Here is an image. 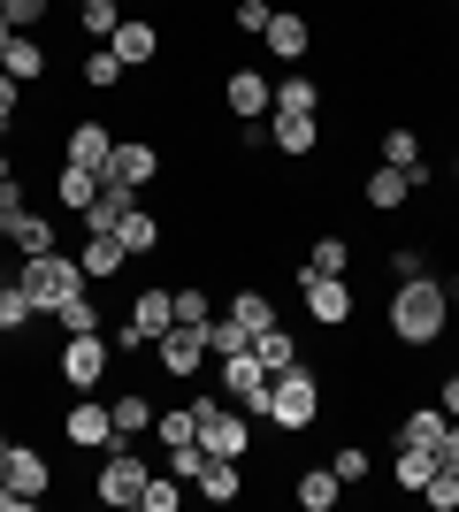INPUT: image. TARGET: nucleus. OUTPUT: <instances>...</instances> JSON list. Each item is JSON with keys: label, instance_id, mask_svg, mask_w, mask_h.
<instances>
[{"label": "nucleus", "instance_id": "8", "mask_svg": "<svg viewBox=\"0 0 459 512\" xmlns=\"http://www.w3.org/2000/svg\"><path fill=\"white\" fill-rule=\"evenodd\" d=\"M215 367H222V398H230V406H245L253 421H261V406H268V383H276V375L261 367V352L245 344V352H230V360H215Z\"/></svg>", "mask_w": 459, "mask_h": 512}, {"label": "nucleus", "instance_id": "2", "mask_svg": "<svg viewBox=\"0 0 459 512\" xmlns=\"http://www.w3.org/2000/svg\"><path fill=\"white\" fill-rule=\"evenodd\" d=\"M268 428H284V436H306V428L322 421V383H314V367H291L268 383V406H261Z\"/></svg>", "mask_w": 459, "mask_h": 512}, {"label": "nucleus", "instance_id": "14", "mask_svg": "<svg viewBox=\"0 0 459 512\" xmlns=\"http://www.w3.org/2000/svg\"><path fill=\"white\" fill-rule=\"evenodd\" d=\"M0 69H8V77H16V85H46V39L39 31H8V39H0Z\"/></svg>", "mask_w": 459, "mask_h": 512}, {"label": "nucleus", "instance_id": "49", "mask_svg": "<svg viewBox=\"0 0 459 512\" xmlns=\"http://www.w3.org/2000/svg\"><path fill=\"white\" fill-rule=\"evenodd\" d=\"M437 467H452V474H459V421L437 436Z\"/></svg>", "mask_w": 459, "mask_h": 512}, {"label": "nucleus", "instance_id": "19", "mask_svg": "<svg viewBox=\"0 0 459 512\" xmlns=\"http://www.w3.org/2000/svg\"><path fill=\"white\" fill-rule=\"evenodd\" d=\"M54 245H62V237H54V222H46V214H8V253L16 260H39V253H54Z\"/></svg>", "mask_w": 459, "mask_h": 512}, {"label": "nucleus", "instance_id": "50", "mask_svg": "<svg viewBox=\"0 0 459 512\" xmlns=\"http://www.w3.org/2000/svg\"><path fill=\"white\" fill-rule=\"evenodd\" d=\"M31 207V199H23V176H8V184H0V214H23Z\"/></svg>", "mask_w": 459, "mask_h": 512}, {"label": "nucleus", "instance_id": "20", "mask_svg": "<svg viewBox=\"0 0 459 512\" xmlns=\"http://www.w3.org/2000/svg\"><path fill=\"white\" fill-rule=\"evenodd\" d=\"M268 146L291 153V161H306V153L322 146V123H314V115H268Z\"/></svg>", "mask_w": 459, "mask_h": 512}, {"label": "nucleus", "instance_id": "23", "mask_svg": "<svg viewBox=\"0 0 459 512\" xmlns=\"http://www.w3.org/2000/svg\"><path fill=\"white\" fill-rule=\"evenodd\" d=\"M253 352H261V367H268V375H291V367H306V352H299V337H291L284 321H268L261 337H253Z\"/></svg>", "mask_w": 459, "mask_h": 512}, {"label": "nucleus", "instance_id": "52", "mask_svg": "<svg viewBox=\"0 0 459 512\" xmlns=\"http://www.w3.org/2000/svg\"><path fill=\"white\" fill-rule=\"evenodd\" d=\"M0 512H39V505H31V497H16L8 482H0Z\"/></svg>", "mask_w": 459, "mask_h": 512}, {"label": "nucleus", "instance_id": "59", "mask_svg": "<svg viewBox=\"0 0 459 512\" xmlns=\"http://www.w3.org/2000/svg\"><path fill=\"white\" fill-rule=\"evenodd\" d=\"M0 146H8V123H0Z\"/></svg>", "mask_w": 459, "mask_h": 512}, {"label": "nucleus", "instance_id": "18", "mask_svg": "<svg viewBox=\"0 0 459 512\" xmlns=\"http://www.w3.org/2000/svg\"><path fill=\"white\" fill-rule=\"evenodd\" d=\"M108 153H115V130H108V123H69V130H62V161L108 169Z\"/></svg>", "mask_w": 459, "mask_h": 512}, {"label": "nucleus", "instance_id": "22", "mask_svg": "<svg viewBox=\"0 0 459 512\" xmlns=\"http://www.w3.org/2000/svg\"><path fill=\"white\" fill-rule=\"evenodd\" d=\"M261 39H268V54H276V62H299L306 46H314V31H306V16H291V8H276Z\"/></svg>", "mask_w": 459, "mask_h": 512}, {"label": "nucleus", "instance_id": "39", "mask_svg": "<svg viewBox=\"0 0 459 512\" xmlns=\"http://www.w3.org/2000/svg\"><path fill=\"white\" fill-rule=\"evenodd\" d=\"M184 490H192V482H176V474H146V497H138V505H146V512H176Z\"/></svg>", "mask_w": 459, "mask_h": 512}, {"label": "nucleus", "instance_id": "27", "mask_svg": "<svg viewBox=\"0 0 459 512\" xmlns=\"http://www.w3.org/2000/svg\"><path fill=\"white\" fill-rule=\"evenodd\" d=\"M276 115H322V85L299 77V69H284L276 77Z\"/></svg>", "mask_w": 459, "mask_h": 512}, {"label": "nucleus", "instance_id": "4", "mask_svg": "<svg viewBox=\"0 0 459 512\" xmlns=\"http://www.w3.org/2000/svg\"><path fill=\"white\" fill-rule=\"evenodd\" d=\"M108 360H115L108 329H85V337H62V352H54V375H62L69 390H100V383H108Z\"/></svg>", "mask_w": 459, "mask_h": 512}, {"label": "nucleus", "instance_id": "21", "mask_svg": "<svg viewBox=\"0 0 459 512\" xmlns=\"http://www.w3.org/2000/svg\"><path fill=\"white\" fill-rule=\"evenodd\" d=\"M161 237H169V222H161V214H146V207H131V214H123V222H115V245H123V253H131V260L161 253Z\"/></svg>", "mask_w": 459, "mask_h": 512}, {"label": "nucleus", "instance_id": "33", "mask_svg": "<svg viewBox=\"0 0 459 512\" xmlns=\"http://www.w3.org/2000/svg\"><path fill=\"white\" fill-rule=\"evenodd\" d=\"M115 23H123V0H85V8H77V31L100 39V46L115 39Z\"/></svg>", "mask_w": 459, "mask_h": 512}, {"label": "nucleus", "instance_id": "58", "mask_svg": "<svg viewBox=\"0 0 459 512\" xmlns=\"http://www.w3.org/2000/svg\"><path fill=\"white\" fill-rule=\"evenodd\" d=\"M452 184H459V153H452Z\"/></svg>", "mask_w": 459, "mask_h": 512}, {"label": "nucleus", "instance_id": "56", "mask_svg": "<svg viewBox=\"0 0 459 512\" xmlns=\"http://www.w3.org/2000/svg\"><path fill=\"white\" fill-rule=\"evenodd\" d=\"M8 444H16V436H8V428H0V459H8Z\"/></svg>", "mask_w": 459, "mask_h": 512}, {"label": "nucleus", "instance_id": "61", "mask_svg": "<svg viewBox=\"0 0 459 512\" xmlns=\"http://www.w3.org/2000/svg\"><path fill=\"white\" fill-rule=\"evenodd\" d=\"M77 8H85V0H77Z\"/></svg>", "mask_w": 459, "mask_h": 512}, {"label": "nucleus", "instance_id": "25", "mask_svg": "<svg viewBox=\"0 0 459 512\" xmlns=\"http://www.w3.org/2000/svg\"><path fill=\"white\" fill-rule=\"evenodd\" d=\"M291 497H299V512H337V497H345V482L329 467H306L299 482H291Z\"/></svg>", "mask_w": 459, "mask_h": 512}, {"label": "nucleus", "instance_id": "1", "mask_svg": "<svg viewBox=\"0 0 459 512\" xmlns=\"http://www.w3.org/2000/svg\"><path fill=\"white\" fill-rule=\"evenodd\" d=\"M444 321H452V299H444V283L437 276H414V283H398L391 291V337L398 344H437L444 337Z\"/></svg>", "mask_w": 459, "mask_h": 512}, {"label": "nucleus", "instance_id": "37", "mask_svg": "<svg viewBox=\"0 0 459 512\" xmlns=\"http://www.w3.org/2000/svg\"><path fill=\"white\" fill-rule=\"evenodd\" d=\"M383 161H391V169H421V138L406 123H391L383 130Z\"/></svg>", "mask_w": 459, "mask_h": 512}, {"label": "nucleus", "instance_id": "34", "mask_svg": "<svg viewBox=\"0 0 459 512\" xmlns=\"http://www.w3.org/2000/svg\"><path fill=\"white\" fill-rule=\"evenodd\" d=\"M31 314H39V306H31V291H23V283H8V291H0V337H23V329H31Z\"/></svg>", "mask_w": 459, "mask_h": 512}, {"label": "nucleus", "instance_id": "29", "mask_svg": "<svg viewBox=\"0 0 459 512\" xmlns=\"http://www.w3.org/2000/svg\"><path fill=\"white\" fill-rule=\"evenodd\" d=\"M54 329H62V337H85V329H108V321H100V306H92V291H69L62 306H54Z\"/></svg>", "mask_w": 459, "mask_h": 512}, {"label": "nucleus", "instance_id": "32", "mask_svg": "<svg viewBox=\"0 0 459 512\" xmlns=\"http://www.w3.org/2000/svg\"><path fill=\"white\" fill-rule=\"evenodd\" d=\"M444 428H452V421H444V406H414L406 421H398V444H429V451H437Z\"/></svg>", "mask_w": 459, "mask_h": 512}, {"label": "nucleus", "instance_id": "7", "mask_svg": "<svg viewBox=\"0 0 459 512\" xmlns=\"http://www.w3.org/2000/svg\"><path fill=\"white\" fill-rule=\"evenodd\" d=\"M62 444L69 451H123V436H115V413L92 398V390H77V406L62 413Z\"/></svg>", "mask_w": 459, "mask_h": 512}, {"label": "nucleus", "instance_id": "28", "mask_svg": "<svg viewBox=\"0 0 459 512\" xmlns=\"http://www.w3.org/2000/svg\"><path fill=\"white\" fill-rule=\"evenodd\" d=\"M299 268H314V276H352V245H345L337 230H322L314 245H306V260H299Z\"/></svg>", "mask_w": 459, "mask_h": 512}, {"label": "nucleus", "instance_id": "55", "mask_svg": "<svg viewBox=\"0 0 459 512\" xmlns=\"http://www.w3.org/2000/svg\"><path fill=\"white\" fill-rule=\"evenodd\" d=\"M8 283H16V268H8V260H0V291H8Z\"/></svg>", "mask_w": 459, "mask_h": 512}, {"label": "nucleus", "instance_id": "43", "mask_svg": "<svg viewBox=\"0 0 459 512\" xmlns=\"http://www.w3.org/2000/svg\"><path fill=\"white\" fill-rule=\"evenodd\" d=\"M169 474L176 482H199V474H207V444H199V436L192 444H169Z\"/></svg>", "mask_w": 459, "mask_h": 512}, {"label": "nucleus", "instance_id": "11", "mask_svg": "<svg viewBox=\"0 0 459 512\" xmlns=\"http://www.w3.org/2000/svg\"><path fill=\"white\" fill-rule=\"evenodd\" d=\"M0 482L16 497H31V505H46V490H54V459H46L39 444H8V459H0Z\"/></svg>", "mask_w": 459, "mask_h": 512}, {"label": "nucleus", "instance_id": "57", "mask_svg": "<svg viewBox=\"0 0 459 512\" xmlns=\"http://www.w3.org/2000/svg\"><path fill=\"white\" fill-rule=\"evenodd\" d=\"M0 245H8V214H0Z\"/></svg>", "mask_w": 459, "mask_h": 512}, {"label": "nucleus", "instance_id": "46", "mask_svg": "<svg viewBox=\"0 0 459 512\" xmlns=\"http://www.w3.org/2000/svg\"><path fill=\"white\" fill-rule=\"evenodd\" d=\"M46 8H54V0H0L8 31H39V23H46Z\"/></svg>", "mask_w": 459, "mask_h": 512}, {"label": "nucleus", "instance_id": "6", "mask_svg": "<svg viewBox=\"0 0 459 512\" xmlns=\"http://www.w3.org/2000/svg\"><path fill=\"white\" fill-rule=\"evenodd\" d=\"M146 459H138V444H123V451H108V459H100V482H92V497H100V505L108 512H123V505H138V497H146Z\"/></svg>", "mask_w": 459, "mask_h": 512}, {"label": "nucleus", "instance_id": "13", "mask_svg": "<svg viewBox=\"0 0 459 512\" xmlns=\"http://www.w3.org/2000/svg\"><path fill=\"white\" fill-rule=\"evenodd\" d=\"M108 176H115V184H131V192L161 184V146H153V138H115V153H108Z\"/></svg>", "mask_w": 459, "mask_h": 512}, {"label": "nucleus", "instance_id": "36", "mask_svg": "<svg viewBox=\"0 0 459 512\" xmlns=\"http://www.w3.org/2000/svg\"><path fill=\"white\" fill-rule=\"evenodd\" d=\"M245 344H253V337H245L238 314H215V321H207V352H215V360H230V352H245Z\"/></svg>", "mask_w": 459, "mask_h": 512}, {"label": "nucleus", "instance_id": "5", "mask_svg": "<svg viewBox=\"0 0 459 512\" xmlns=\"http://www.w3.org/2000/svg\"><path fill=\"white\" fill-rule=\"evenodd\" d=\"M207 329H192V321H176V329H161L153 337V367L161 375H176V383H192V375H207Z\"/></svg>", "mask_w": 459, "mask_h": 512}, {"label": "nucleus", "instance_id": "54", "mask_svg": "<svg viewBox=\"0 0 459 512\" xmlns=\"http://www.w3.org/2000/svg\"><path fill=\"white\" fill-rule=\"evenodd\" d=\"M444 299H452V306H459V276H444Z\"/></svg>", "mask_w": 459, "mask_h": 512}, {"label": "nucleus", "instance_id": "10", "mask_svg": "<svg viewBox=\"0 0 459 512\" xmlns=\"http://www.w3.org/2000/svg\"><path fill=\"white\" fill-rule=\"evenodd\" d=\"M222 107H230V123H268V115H276V85H268L261 69H230V77H222Z\"/></svg>", "mask_w": 459, "mask_h": 512}, {"label": "nucleus", "instance_id": "42", "mask_svg": "<svg viewBox=\"0 0 459 512\" xmlns=\"http://www.w3.org/2000/svg\"><path fill=\"white\" fill-rule=\"evenodd\" d=\"M176 321H192V329H207V321H215V299H207L199 283H176Z\"/></svg>", "mask_w": 459, "mask_h": 512}, {"label": "nucleus", "instance_id": "47", "mask_svg": "<svg viewBox=\"0 0 459 512\" xmlns=\"http://www.w3.org/2000/svg\"><path fill=\"white\" fill-rule=\"evenodd\" d=\"M268 16H276L268 0H230V23H238V31H268Z\"/></svg>", "mask_w": 459, "mask_h": 512}, {"label": "nucleus", "instance_id": "41", "mask_svg": "<svg viewBox=\"0 0 459 512\" xmlns=\"http://www.w3.org/2000/svg\"><path fill=\"white\" fill-rule=\"evenodd\" d=\"M153 436H161V451H169V444H192V436H199L192 406H176V413H153Z\"/></svg>", "mask_w": 459, "mask_h": 512}, {"label": "nucleus", "instance_id": "45", "mask_svg": "<svg viewBox=\"0 0 459 512\" xmlns=\"http://www.w3.org/2000/svg\"><path fill=\"white\" fill-rule=\"evenodd\" d=\"M383 268H391V283H414V276H429V253H421V245H391Z\"/></svg>", "mask_w": 459, "mask_h": 512}, {"label": "nucleus", "instance_id": "44", "mask_svg": "<svg viewBox=\"0 0 459 512\" xmlns=\"http://www.w3.org/2000/svg\"><path fill=\"white\" fill-rule=\"evenodd\" d=\"M421 497H429V512H459V474H452V467H437L429 482H421Z\"/></svg>", "mask_w": 459, "mask_h": 512}, {"label": "nucleus", "instance_id": "16", "mask_svg": "<svg viewBox=\"0 0 459 512\" xmlns=\"http://www.w3.org/2000/svg\"><path fill=\"white\" fill-rule=\"evenodd\" d=\"M131 207H138V192H131V184H115V176H100V199H92V207L77 214V222H85L92 237H115V222H123Z\"/></svg>", "mask_w": 459, "mask_h": 512}, {"label": "nucleus", "instance_id": "30", "mask_svg": "<svg viewBox=\"0 0 459 512\" xmlns=\"http://www.w3.org/2000/svg\"><path fill=\"white\" fill-rule=\"evenodd\" d=\"M123 260H131V253H123L115 237H92L85 253H77V268H85V283H115V276H123Z\"/></svg>", "mask_w": 459, "mask_h": 512}, {"label": "nucleus", "instance_id": "17", "mask_svg": "<svg viewBox=\"0 0 459 512\" xmlns=\"http://www.w3.org/2000/svg\"><path fill=\"white\" fill-rule=\"evenodd\" d=\"M100 176H108V169H85V161H62V169H54V207H62V214H85L92 199H100Z\"/></svg>", "mask_w": 459, "mask_h": 512}, {"label": "nucleus", "instance_id": "12", "mask_svg": "<svg viewBox=\"0 0 459 512\" xmlns=\"http://www.w3.org/2000/svg\"><path fill=\"white\" fill-rule=\"evenodd\" d=\"M421 184H429V169H391V161H375V169L360 176V192H368V207H375V214H398L406 199L421 192Z\"/></svg>", "mask_w": 459, "mask_h": 512}, {"label": "nucleus", "instance_id": "24", "mask_svg": "<svg viewBox=\"0 0 459 512\" xmlns=\"http://www.w3.org/2000/svg\"><path fill=\"white\" fill-rule=\"evenodd\" d=\"M108 413H115V436H123V444H138V436H153V413H161V406H153L146 390H123Z\"/></svg>", "mask_w": 459, "mask_h": 512}, {"label": "nucleus", "instance_id": "48", "mask_svg": "<svg viewBox=\"0 0 459 512\" xmlns=\"http://www.w3.org/2000/svg\"><path fill=\"white\" fill-rule=\"evenodd\" d=\"M23 92H31V85H16V77L0 69V123H8V130L23 123Z\"/></svg>", "mask_w": 459, "mask_h": 512}, {"label": "nucleus", "instance_id": "53", "mask_svg": "<svg viewBox=\"0 0 459 512\" xmlns=\"http://www.w3.org/2000/svg\"><path fill=\"white\" fill-rule=\"evenodd\" d=\"M8 176H16V153H8V146H0V184H8Z\"/></svg>", "mask_w": 459, "mask_h": 512}, {"label": "nucleus", "instance_id": "3", "mask_svg": "<svg viewBox=\"0 0 459 512\" xmlns=\"http://www.w3.org/2000/svg\"><path fill=\"white\" fill-rule=\"evenodd\" d=\"M16 283L31 291V306H39V314H54V306H62L69 291H85V268H77V260L62 253V245H54V253L23 260V268H16Z\"/></svg>", "mask_w": 459, "mask_h": 512}, {"label": "nucleus", "instance_id": "51", "mask_svg": "<svg viewBox=\"0 0 459 512\" xmlns=\"http://www.w3.org/2000/svg\"><path fill=\"white\" fill-rule=\"evenodd\" d=\"M437 406H444V421H459V375H444V390H437Z\"/></svg>", "mask_w": 459, "mask_h": 512}, {"label": "nucleus", "instance_id": "26", "mask_svg": "<svg viewBox=\"0 0 459 512\" xmlns=\"http://www.w3.org/2000/svg\"><path fill=\"white\" fill-rule=\"evenodd\" d=\"M192 490L215 497V505H238V497H245V467H238V459H207V474H199Z\"/></svg>", "mask_w": 459, "mask_h": 512}, {"label": "nucleus", "instance_id": "38", "mask_svg": "<svg viewBox=\"0 0 459 512\" xmlns=\"http://www.w3.org/2000/svg\"><path fill=\"white\" fill-rule=\"evenodd\" d=\"M230 314L245 321V337H261L268 321H276V306H268V291H238V299H230Z\"/></svg>", "mask_w": 459, "mask_h": 512}, {"label": "nucleus", "instance_id": "9", "mask_svg": "<svg viewBox=\"0 0 459 512\" xmlns=\"http://www.w3.org/2000/svg\"><path fill=\"white\" fill-rule=\"evenodd\" d=\"M299 299H306V321H314V329H345L352 321V276H314V268H299Z\"/></svg>", "mask_w": 459, "mask_h": 512}, {"label": "nucleus", "instance_id": "60", "mask_svg": "<svg viewBox=\"0 0 459 512\" xmlns=\"http://www.w3.org/2000/svg\"><path fill=\"white\" fill-rule=\"evenodd\" d=\"M0 39H8V16H0Z\"/></svg>", "mask_w": 459, "mask_h": 512}, {"label": "nucleus", "instance_id": "35", "mask_svg": "<svg viewBox=\"0 0 459 512\" xmlns=\"http://www.w3.org/2000/svg\"><path fill=\"white\" fill-rule=\"evenodd\" d=\"M123 77H131V69L115 62V46H92V54H85V85H92V92H115Z\"/></svg>", "mask_w": 459, "mask_h": 512}, {"label": "nucleus", "instance_id": "31", "mask_svg": "<svg viewBox=\"0 0 459 512\" xmlns=\"http://www.w3.org/2000/svg\"><path fill=\"white\" fill-rule=\"evenodd\" d=\"M429 474H437V451H429V444H398V467H391L398 490H421Z\"/></svg>", "mask_w": 459, "mask_h": 512}, {"label": "nucleus", "instance_id": "40", "mask_svg": "<svg viewBox=\"0 0 459 512\" xmlns=\"http://www.w3.org/2000/svg\"><path fill=\"white\" fill-rule=\"evenodd\" d=\"M329 474H337L345 490H360V482H368V451H360V444H337V451H329Z\"/></svg>", "mask_w": 459, "mask_h": 512}, {"label": "nucleus", "instance_id": "15", "mask_svg": "<svg viewBox=\"0 0 459 512\" xmlns=\"http://www.w3.org/2000/svg\"><path fill=\"white\" fill-rule=\"evenodd\" d=\"M108 46H115V62H123V69H146V62H161V23H153V16H123Z\"/></svg>", "mask_w": 459, "mask_h": 512}]
</instances>
